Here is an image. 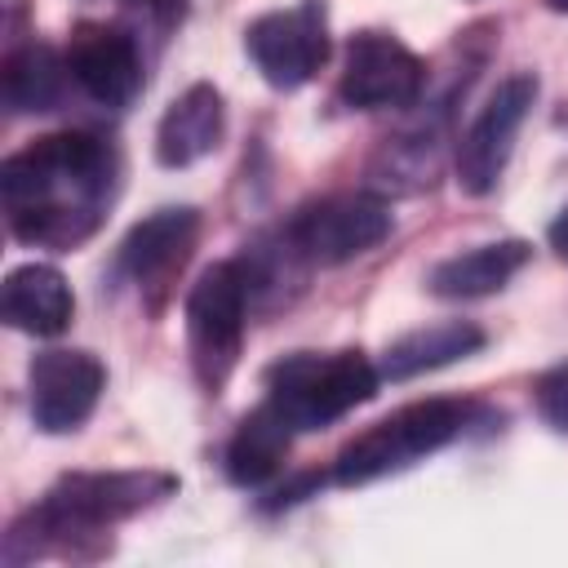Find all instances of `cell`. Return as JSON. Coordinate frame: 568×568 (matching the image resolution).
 <instances>
[{
    "mask_svg": "<svg viewBox=\"0 0 568 568\" xmlns=\"http://www.w3.org/2000/svg\"><path fill=\"white\" fill-rule=\"evenodd\" d=\"M195 231H200L195 209H160L142 217L120 244V271L142 288L169 280L195 248Z\"/></svg>",
    "mask_w": 568,
    "mask_h": 568,
    "instance_id": "7c38bea8",
    "label": "cell"
},
{
    "mask_svg": "<svg viewBox=\"0 0 568 568\" xmlns=\"http://www.w3.org/2000/svg\"><path fill=\"white\" fill-rule=\"evenodd\" d=\"M106 386L102 364L89 351H44L31 364V417L40 430H75Z\"/></svg>",
    "mask_w": 568,
    "mask_h": 568,
    "instance_id": "30bf717a",
    "label": "cell"
},
{
    "mask_svg": "<svg viewBox=\"0 0 568 568\" xmlns=\"http://www.w3.org/2000/svg\"><path fill=\"white\" fill-rule=\"evenodd\" d=\"M248 53L257 62V71L266 75V84L275 89H297L306 84L324 58H328V27H324V4L306 0L297 9H280L266 13L248 27Z\"/></svg>",
    "mask_w": 568,
    "mask_h": 568,
    "instance_id": "9c48e42d",
    "label": "cell"
},
{
    "mask_svg": "<svg viewBox=\"0 0 568 568\" xmlns=\"http://www.w3.org/2000/svg\"><path fill=\"white\" fill-rule=\"evenodd\" d=\"M138 4H146V9H160V13H173L182 0H138Z\"/></svg>",
    "mask_w": 568,
    "mask_h": 568,
    "instance_id": "44dd1931",
    "label": "cell"
},
{
    "mask_svg": "<svg viewBox=\"0 0 568 568\" xmlns=\"http://www.w3.org/2000/svg\"><path fill=\"white\" fill-rule=\"evenodd\" d=\"M422 58L399 44L386 31H359L346 44V62H342V102L359 106V111H386V106H408L422 93Z\"/></svg>",
    "mask_w": 568,
    "mask_h": 568,
    "instance_id": "ba28073f",
    "label": "cell"
},
{
    "mask_svg": "<svg viewBox=\"0 0 568 568\" xmlns=\"http://www.w3.org/2000/svg\"><path fill=\"white\" fill-rule=\"evenodd\" d=\"M248 271L240 262H213L191 297H186V337H191V359L195 373L209 390H217L240 355L244 337V311H248Z\"/></svg>",
    "mask_w": 568,
    "mask_h": 568,
    "instance_id": "277c9868",
    "label": "cell"
},
{
    "mask_svg": "<svg viewBox=\"0 0 568 568\" xmlns=\"http://www.w3.org/2000/svg\"><path fill=\"white\" fill-rule=\"evenodd\" d=\"M67 71L102 106H124L142 89V58H138L133 36L106 22L75 27L71 49H67Z\"/></svg>",
    "mask_w": 568,
    "mask_h": 568,
    "instance_id": "8fae6325",
    "label": "cell"
},
{
    "mask_svg": "<svg viewBox=\"0 0 568 568\" xmlns=\"http://www.w3.org/2000/svg\"><path fill=\"white\" fill-rule=\"evenodd\" d=\"M169 488H173V479H164V475H71L18 528L44 532V537L98 532V528L151 506Z\"/></svg>",
    "mask_w": 568,
    "mask_h": 568,
    "instance_id": "5b68a950",
    "label": "cell"
},
{
    "mask_svg": "<svg viewBox=\"0 0 568 568\" xmlns=\"http://www.w3.org/2000/svg\"><path fill=\"white\" fill-rule=\"evenodd\" d=\"M484 346V333L466 320H448V324H430V328H417L399 342L386 346L382 355V377L390 382H404V377H417L426 368H439V364H453V359H466Z\"/></svg>",
    "mask_w": 568,
    "mask_h": 568,
    "instance_id": "2e32d148",
    "label": "cell"
},
{
    "mask_svg": "<svg viewBox=\"0 0 568 568\" xmlns=\"http://www.w3.org/2000/svg\"><path fill=\"white\" fill-rule=\"evenodd\" d=\"M532 98H537V80L528 71H519V75H510L493 89V98L484 102V111L475 115V124L457 142V182H462V191L488 195L497 186V178L510 160L515 133L528 120Z\"/></svg>",
    "mask_w": 568,
    "mask_h": 568,
    "instance_id": "52a82bcc",
    "label": "cell"
},
{
    "mask_svg": "<svg viewBox=\"0 0 568 568\" xmlns=\"http://www.w3.org/2000/svg\"><path fill=\"white\" fill-rule=\"evenodd\" d=\"M0 311L13 328L22 333H36V337H58L67 324H71V284L58 266H44V262H31V266H18L9 271L4 288H0Z\"/></svg>",
    "mask_w": 568,
    "mask_h": 568,
    "instance_id": "4fadbf2b",
    "label": "cell"
},
{
    "mask_svg": "<svg viewBox=\"0 0 568 568\" xmlns=\"http://www.w3.org/2000/svg\"><path fill=\"white\" fill-rule=\"evenodd\" d=\"M288 439H293V422L266 399L262 408H253L240 422V430H235V439L226 448V475L235 484H244V488L248 484H266L280 470V462L288 453Z\"/></svg>",
    "mask_w": 568,
    "mask_h": 568,
    "instance_id": "e0dca14e",
    "label": "cell"
},
{
    "mask_svg": "<svg viewBox=\"0 0 568 568\" xmlns=\"http://www.w3.org/2000/svg\"><path fill=\"white\" fill-rule=\"evenodd\" d=\"M532 395H537V413H541L555 430H568V364L541 373Z\"/></svg>",
    "mask_w": 568,
    "mask_h": 568,
    "instance_id": "d6986e66",
    "label": "cell"
},
{
    "mask_svg": "<svg viewBox=\"0 0 568 568\" xmlns=\"http://www.w3.org/2000/svg\"><path fill=\"white\" fill-rule=\"evenodd\" d=\"M111 155L93 133H44L0 164V195L27 244L71 248L98 226Z\"/></svg>",
    "mask_w": 568,
    "mask_h": 568,
    "instance_id": "6da1fadb",
    "label": "cell"
},
{
    "mask_svg": "<svg viewBox=\"0 0 568 568\" xmlns=\"http://www.w3.org/2000/svg\"><path fill=\"white\" fill-rule=\"evenodd\" d=\"M217 138H222V93L213 84H191L182 98H173V106L155 129V160L164 169L195 164L217 146Z\"/></svg>",
    "mask_w": 568,
    "mask_h": 568,
    "instance_id": "5bb4252c",
    "label": "cell"
},
{
    "mask_svg": "<svg viewBox=\"0 0 568 568\" xmlns=\"http://www.w3.org/2000/svg\"><path fill=\"white\" fill-rule=\"evenodd\" d=\"M386 235H390V209L373 195H328L306 204L288 222V248L320 266L351 262L377 248Z\"/></svg>",
    "mask_w": 568,
    "mask_h": 568,
    "instance_id": "8992f818",
    "label": "cell"
},
{
    "mask_svg": "<svg viewBox=\"0 0 568 568\" xmlns=\"http://www.w3.org/2000/svg\"><path fill=\"white\" fill-rule=\"evenodd\" d=\"M462 426H466V408L453 404V399L408 404V408L382 417L377 426H368L364 435H355L337 453L333 479L351 488V484H368V479H382L390 470H404L417 457H426V453L444 448L448 439H457Z\"/></svg>",
    "mask_w": 568,
    "mask_h": 568,
    "instance_id": "3957f363",
    "label": "cell"
},
{
    "mask_svg": "<svg viewBox=\"0 0 568 568\" xmlns=\"http://www.w3.org/2000/svg\"><path fill=\"white\" fill-rule=\"evenodd\" d=\"M62 75H67V62H58L53 49L22 44L0 67V93L9 111H53L62 98Z\"/></svg>",
    "mask_w": 568,
    "mask_h": 568,
    "instance_id": "ac0fdd59",
    "label": "cell"
},
{
    "mask_svg": "<svg viewBox=\"0 0 568 568\" xmlns=\"http://www.w3.org/2000/svg\"><path fill=\"white\" fill-rule=\"evenodd\" d=\"M546 235H550V248H555V253L568 262V209H564V213L550 222V231H546Z\"/></svg>",
    "mask_w": 568,
    "mask_h": 568,
    "instance_id": "ffe728a7",
    "label": "cell"
},
{
    "mask_svg": "<svg viewBox=\"0 0 568 568\" xmlns=\"http://www.w3.org/2000/svg\"><path fill=\"white\" fill-rule=\"evenodd\" d=\"M528 262V244L524 240H497V244H479L470 253H457L448 262H439L430 271V293L435 297H484L510 284V275Z\"/></svg>",
    "mask_w": 568,
    "mask_h": 568,
    "instance_id": "9a60e30c",
    "label": "cell"
},
{
    "mask_svg": "<svg viewBox=\"0 0 568 568\" xmlns=\"http://www.w3.org/2000/svg\"><path fill=\"white\" fill-rule=\"evenodd\" d=\"M546 4H550L555 13H568V0H546Z\"/></svg>",
    "mask_w": 568,
    "mask_h": 568,
    "instance_id": "7402d4cb",
    "label": "cell"
},
{
    "mask_svg": "<svg viewBox=\"0 0 568 568\" xmlns=\"http://www.w3.org/2000/svg\"><path fill=\"white\" fill-rule=\"evenodd\" d=\"M382 373L359 355H288L266 373V399L293 422V430H320L377 395Z\"/></svg>",
    "mask_w": 568,
    "mask_h": 568,
    "instance_id": "7a4b0ae2",
    "label": "cell"
}]
</instances>
